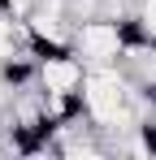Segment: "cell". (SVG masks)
Listing matches in <instances>:
<instances>
[{"instance_id": "6da1fadb", "label": "cell", "mask_w": 156, "mask_h": 160, "mask_svg": "<svg viewBox=\"0 0 156 160\" xmlns=\"http://www.w3.org/2000/svg\"><path fill=\"white\" fill-rule=\"evenodd\" d=\"M87 61L65 48V52H44L39 56V87L52 95H82V82H87Z\"/></svg>"}]
</instances>
